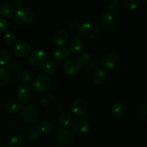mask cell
Wrapping results in <instances>:
<instances>
[{
	"label": "cell",
	"instance_id": "f1b7e54d",
	"mask_svg": "<svg viewBox=\"0 0 147 147\" xmlns=\"http://www.w3.org/2000/svg\"><path fill=\"white\" fill-rule=\"evenodd\" d=\"M137 114L142 121L144 122L147 121V104L146 102L141 103L138 106Z\"/></svg>",
	"mask_w": 147,
	"mask_h": 147
},
{
	"label": "cell",
	"instance_id": "52a82bcc",
	"mask_svg": "<svg viewBox=\"0 0 147 147\" xmlns=\"http://www.w3.org/2000/svg\"><path fill=\"white\" fill-rule=\"evenodd\" d=\"M38 109L33 104L26 105L21 109V116L26 122H34L38 118Z\"/></svg>",
	"mask_w": 147,
	"mask_h": 147
},
{
	"label": "cell",
	"instance_id": "4dcf8cb0",
	"mask_svg": "<svg viewBox=\"0 0 147 147\" xmlns=\"http://www.w3.org/2000/svg\"><path fill=\"white\" fill-rule=\"evenodd\" d=\"M4 42L7 45H9L14 44L16 41H17V37H16L15 34L11 31L7 32L5 34V35H4Z\"/></svg>",
	"mask_w": 147,
	"mask_h": 147
},
{
	"label": "cell",
	"instance_id": "e575fe53",
	"mask_svg": "<svg viewBox=\"0 0 147 147\" xmlns=\"http://www.w3.org/2000/svg\"><path fill=\"white\" fill-rule=\"evenodd\" d=\"M9 29L8 22L4 18H0V34L7 32Z\"/></svg>",
	"mask_w": 147,
	"mask_h": 147
},
{
	"label": "cell",
	"instance_id": "7c38bea8",
	"mask_svg": "<svg viewBox=\"0 0 147 147\" xmlns=\"http://www.w3.org/2000/svg\"><path fill=\"white\" fill-rule=\"evenodd\" d=\"M71 111L75 116H81L86 113L87 111V104L81 99H76L72 103Z\"/></svg>",
	"mask_w": 147,
	"mask_h": 147
},
{
	"label": "cell",
	"instance_id": "ab89813d",
	"mask_svg": "<svg viewBox=\"0 0 147 147\" xmlns=\"http://www.w3.org/2000/svg\"><path fill=\"white\" fill-rule=\"evenodd\" d=\"M142 1H143V2H144L145 4L147 2V0H142Z\"/></svg>",
	"mask_w": 147,
	"mask_h": 147
},
{
	"label": "cell",
	"instance_id": "5b68a950",
	"mask_svg": "<svg viewBox=\"0 0 147 147\" xmlns=\"http://www.w3.org/2000/svg\"><path fill=\"white\" fill-rule=\"evenodd\" d=\"M72 129L77 136H84L89 133L90 126L88 121L84 118H78L73 121L72 123Z\"/></svg>",
	"mask_w": 147,
	"mask_h": 147
},
{
	"label": "cell",
	"instance_id": "836d02e7",
	"mask_svg": "<svg viewBox=\"0 0 147 147\" xmlns=\"http://www.w3.org/2000/svg\"><path fill=\"white\" fill-rule=\"evenodd\" d=\"M119 0H110L107 4L108 9L109 10V12H115L117 11L119 8Z\"/></svg>",
	"mask_w": 147,
	"mask_h": 147
},
{
	"label": "cell",
	"instance_id": "60d3db41",
	"mask_svg": "<svg viewBox=\"0 0 147 147\" xmlns=\"http://www.w3.org/2000/svg\"><path fill=\"white\" fill-rule=\"evenodd\" d=\"M0 147H5L3 144H0Z\"/></svg>",
	"mask_w": 147,
	"mask_h": 147
},
{
	"label": "cell",
	"instance_id": "44dd1931",
	"mask_svg": "<svg viewBox=\"0 0 147 147\" xmlns=\"http://www.w3.org/2000/svg\"><path fill=\"white\" fill-rule=\"evenodd\" d=\"M5 109L8 113H16L20 111L22 109V105L20 101L16 100H11L7 102L5 105Z\"/></svg>",
	"mask_w": 147,
	"mask_h": 147
},
{
	"label": "cell",
	"instance_id": "6da1fadb",
	"mask_svg": "<svg viewBox=\"0 0 147 147\" xmlns=\"http://www.w3.org/2000/svg\"><path fill=\"white\" fill-rule=\"evenodd\" d=\"M79 33L82 37L86 40H92L98 36L100 32L98 24L93 21H88L81 24Z\"/></svg>",
	"mask_w": 147,
	"mask_h": 147
},
{
	"label": "cell",
	"instance_id": "9c48e42d",
	"mask_svg": "<svg viewBox=\"0 0 147 147\" xmlns=\"http://www.w3.org/2000/svg\"><path fill=\"white\" fill-rule=\"evenodd\" d=\"M81 65L77 59H70L66 60L63 65V70L68 76H74L80 71Z\"/></svg>",
	"mask_w": 147,
	"mask_h": 147
},
{
	"label": "cell",
	"instance_id": "83f0119b",
	"mask_svg": "<svg viewBox=\"0 0 147 147\" xmlns=\"http://www.w3.org/2000/svg\"><path fill=\"white\" fill-rule=\"evenodd\" d=\"M72 116L67 112H63L59 116V122L61 124V126H69L72 123Z\"/></svg>",
	"mask_w": 147,
	"mask_h": 147
},
{
	"label": "cell",
	"instance_id": "d6a6232c",
	"mask_svg": "<svg viewBox=\"0 0 147 147\" xmlns=\"http://www.w3.org/2000/svg\"><path fill=\"white\" fill-rule=\"evenodd\" d=\"M77 60H78V62L81 65H87L90 61V55L88 53H82L81 55H79L78 58Z\"/></svg>",
	"mask_w": 147,
	"mask_h": 147
},
{
	"label": "cell",
	"instance_id": "ffe728a7",
	"mask_svg": "<svg viewBox=\"0 0 147 147\" xmlns=\"http://www.w3.org/2000/svg\"><path fill=\"white\" fill-rule=\"evenodd\" d=\"M15 14V8L14 6L9 3L2 4L0 7V15L4 18H10Z\"/></svg>",
	"mask_w": 147,
	"mask_h": 147
},
{
	"label": "cell",
	"instance_id": "d4e9b609",
	"mask_svg": "<svg viewBox=\"0 0 147 147\" xmlns=\"http://www.w3.org/2000/svg\"><path fill=\"white\" fill-rule=\"evenodd\" d=\"M12 55L8 50L0 51V65H6L11 62Z\"/></svg>",
	"mask_w": 147,
	"mask_h": 147
},
{
	"label": "cell",
	"instance_id": "8fae6325",
	"mask_svg": "<svg viewBox=\"0 0 147 147\" xmlns=\"http://www.w3.org/2000/svg\"><path fill=\"white\" fill-rule=\"evenodd\" d=\"M17 98L21 103H27L32 100V92L29 87L26 86H20L16 91Z\"/></svg>",
	"mask_w": 147,
	"mask_h": 147
},
{
	"label": "cell",
	"instance_id": "d6986e66",
	"mask_svg": "<svg viewBox=\"0 0 147 147\" xmlns=\"http://www.w3.org/2000/svg\"><path fill=\"white\" fill-rule=\"evenodd\" d=\"M24 134H25V137L27 138V139L30 141H34L40 137L41 132H40L38 126L34 125V126H31L28 129H27Z\"/></svg>",
	"mask_w": 147,
	"mask_h": 147
},
{
	"label": "cell",
	"instance_id": "4316f807",
	"mask_svg": "<svg viewBox=\"0 0 147 147\" xmlns=\"http://www.w3.org/2000/svg\"><path fill=\"white\" fill-rule=\"evenodd\" d=\"M10 74L8 70L4 67H0V87L6 86L9 81Z\"/></svg>",
	"mask_w": 147,
	"mask_h": 147
},
{
	"label": "cell",
	"instance_id": "7402d4cb",
	"mask_svg": "<svg viewBox=\"0 0 147 147\" xmlns=\"http://www.w3.org/2000/svg\"><path fill=\"white\" fill-rule=\"evenodd\" d=\"M24 145H25V141L21 136L19 135L11 136L8 143L9 147H24Z\"/></svg>",
	"mask_w": 147,
	"mask_h": 147
},
{
	"label": "cell",
	"instance_id": "1f68e13d",
	"mask_svg": "<svg viewBox=\"0 0 147 147\" xmlns=\"http://www.w3.org/2000/svg\"><path fill=\"white\" fill-rule=\"evenodd\" d=\"M55 96L53 93H49V94L46 95V96H43L41 100H40V103L44 106H49V105L53 103V101L55 99Z\"/></svg>",
	"mask_w": 147,
	"mask_h": 147
},
{
	"label": "cell",
	"instance_id": "30bf717a",
	"mask_svg": "<svg viewBox=\"0 0 147 147\" xmlns=\"http://www.w3.org/2000/svg\"><path fill=\"white\" fill-rule=\"evenodd\" d=\"M100 24L103 28L107 30H111L114 28L116 24V18L114 14L111 12L103 13L100 17Z\"/></svg>",
	"mask_w": 147,
	"mask_h": 147
},
{
	"label": "cell",
	"instance_id": "d590c367",
	"mask_svg": "<svg viewBox=\"0 0 147 147\" xmlns=\"http://www.w3.org/2000/svg\"><path fill=\"white\" fill-rule=\"evenodd\" d=\"M80 27V22H79L78 20H72V21H70V24H69V27H70V30H73V31H78V30H79Z\"/></svg>",
	"mask_w": 147,
	"mask_h": 147
},
{
	"label": "cell",
	"instance_id": "8992f818",
	"mask_svg": "<svg viewBox=\"0 0 147 147\" xmlns=\"http://www.w3.org/2000/svg\"><path fill=\"white\" fill-rule=\"evenodd\" d=\"M47 59V55L44 50H36L30 53L29 55L28 63L33 67H38L45 64Z\"/></svg>",
	"mask_w": 147,
	"mask_h": 147
},
{
	"label": "cell",
	"instance_id": "f35d334b",
	"mask_svg": "<svg viewBox=\"0 0 147 147\" xmlns=\"http://www.w3.org/2000/svg\"><path fill=\"white\" fill-rule=\"evenodd\" d=\"M13 3H14V8L17 9H22L23 7V4H24V2H23V0H14L13 1Z\"/></svg>",
	"mask_w": 147,
	"mask_h": 147
},
{
	"label": "cell",
	"instance_id": "484cf974",
	"mask_svg": "<svg viewBox=\"0 0 147 147\" xmlns=\"http://www.w3.org/2000/svg\"><path fill=\"white\" fill-rule=\"evenodd\" d=\"M57 69V65L55 61H48L45 63L43 67V70L47 75H53Z\"/></svg>",
	"mask_w": 147,
	"mask_h": 147
},
{
	"label": "cell",
	"instance_id": "ac0fdd59",
	"mask_svg": "<svg viewBox=\"0 0 147 147\" xmlns=\"http://www.w3.org/2000/svg\"><path fill=\"white\" fill-rule=\"evenodd\" d=\"M108 76L105 70L98 69L93 72L92 75V80L96 85L103 84L107 80Z\"/></svg>",
	"mask_w": 147,
	"mask_h": 147
},
{
	"label": "cell",
	"instance_id": "603a6c76",
	"mask_svg": "<svg viewBox=\"0 0 147 147\" xmlns=\"http://www.w3.org/2000/svg\"><path fill=\"white\" fill-rule=\"evenodd\" d=\"M32 79V73L28 70L23 69V70H21L19 72L18 80L22 83L27 84V83L31 82Z\"/></svg>",
	"mask_w": 147,
	"mask_h": 147
},
{
	"label": "cell",
	"instance_id": "3957f363",
	"mask_svg": "<svg viewBox=\"0 0 147 147\" xmlns=\"http://www.w3.org/2000/svg\"><path fill=\"white\" fill-rule=\"evenodd\" d=\"M35 16L34 12L29 9H20L15 13L14 21L20 25H28L34 22Z\"/></svg>",
	"mask_w": 147,
	"mask_h": 147
},
{
	"label": "cell",
	"instance_id": "7a4b0ae2",
	"mask_svg": "<svg viewBox=\"0 0 147 147\" xmlns=\"http://www.w3.org/2000/svg\"><path fill=\"white\" fill-rule=\"evenodd\" d=\"M52 86V80L47 75H40L33 80L32 88L37 93H42L47 91Z\"/></svg>",
	"mask_w": 147,
	"mask_h": 147
},
{
	"label": "cell",
	"instance_id": "5bb4252c",
	"mask_svg": "<svg viewBox=\"0 0 147 147\" xmlns=\"http://www.w3.org/2000/svg\"><path fill=\"white\" fill-rule=\"evenodd\" d=\"M70 57V51L65 47H58L53 52V57L57 62H64Z\"/></svg>",
	"mask_w": 147,
	"mask_h": 147
},
{
	"label": "cell",
	"instance_id": "4fadbf2b",
	"mask_svg": "<svg viewBox=\"0 0 147 147\" xmlns=\"http://www.w3.org/2000/svg\"><path fill=\"white\" fill-rule=\"evenodd\" d=\"M32 50L31 45L27 42L18 43L14 48V53L16 56L20 57L28 55Z\"/></svg>",
	"mask_w": 147,
	"mask_h": 147
},
{
	"label": "cell",
	"instance_id": "74e56055",
	"mask_svg": "<svg viewBox=\"0 0 147 147\" xmlns=\"http://www.w3.org/2000/svg\"><path fill=\"white\" fill-rule=\"evenodd\" d=\"M101 65H102L101 61L99 60H97V59L93 60V61L90 62V67H91V68L95 69V70H98V69H99Z\"/></svg>",
	"mask_w": 147,
	"mask_h": 147
},
{
	"label": "cell",
	"instance_id": "e0dca14e",
	"mask_svg": "<svg viewBox=\"0 0 147 147\" xmlns=\"http://www.w3.org/2000/svg\"><path fill=\"white\" fill-rule=\"evenodd\" d=\"M112 114L117 118H123L127 112V108L122 102H116L111 107Z\"/></svg>",
	"mask_w": 147,
	"mask_h": 147
},
{
	"label": "cell",
	"instance_id": "cb8c5ba5",
	"mask_svg": "<svg viewBox=\"0 0 147 147\" xmlns=\"http://www.w3.org/2000/svg\"><path fill=\"white\" fill-rule=\"evenodd\" d=\"M142 4V0H123V5L126 9L134 11L139 8Z\"/></svg>",
	"mask_w": 147,
	"mask_h": 147
},
{
	"label": "cell",
	"instance_id": "2e32d148",
	"mask_svg": "<svg viewBox=\"0 0 147 147\" xmlns=\"http://www.w3.org/2000/svg\"><path fill=\"white\" fill-rule=\"evenodd\" d=\"M69 47H70V51L75 54H78L83 51L84 48V42L81 38L78 37H75L70 40Z\"/></svg>",
	"mask_w": 147,
	"mask_h": 147
},
{
	"label": "cell",
	"instance_id": "277c9868",
	"mask_svg": "<svg viewBox=\"0 0 147 147\" xmlns=\"http://www.w3.org/2000/svg\"><path fill=\"white\" fill-rule=\"evenodd\" d=\"M120 63V55L115 52H110L103 57L101 65L107 70H113L119 67Z\"/></svg>",
	"mask_w": 147,
	"mask_h": 147
},
{
	"label": "cell",
	"instance_id": "9a60e30c",
	"mask_svg": "<svg viewBox=\"0 0 147 147\" xmlns=\"http://www.w3.org/2000/svg\"><path fill=\"white\" fill-rule=\"evenodd\" d=\"M69 38L68 32L65 30H60L53 35V44L57 47H63L67 42Z\"/></svg>",
	"mask_w": 147,
	"mask_h": 147
},
{
	"label": "cell",
	"instance_id": "f546056e",
	"mask_svg": "<svg viewBox=\"0 0 147 147\" xmlns=\"http://www.w3.org/2000/svg\"><path fill=\"white\" fill-rule=\"evenodd\" d=\"M38 127L40 132H42L44 134H47L50 133L52 131V129H53V124H52L51 122L45 121L41 122L40 123Z\"/></svg>",
	"mask_w": 147,
	"mask_h": 147
},
{
	"label": "cell",
	"instance_id": "ba28073f",
	"mask_svg": "<svg viewBox=\"0 0 147 147\" xmlns=\"http://www.w3.org/2000/svg\"><path fill=\"white\" fill-rule=\"evenodd\" d=\"M73 140V133L67 128H62L56 134V143L60 146H67Z\"/></svg>",
	"mask_w": 147,
	"mask_h": 147
},
{
	"label": "cell",
	"instance_id": "8d00e7d4",
	"mask_svg": "<svg viewBox=\"0 0 147 147\" xmlns=\"http://www.w3.org/2000/svg\"><path fill=\"white\" fill-rule=\"evenodd\" d=\"M7 70L8 72H11V73H17V70H19V66L17 65V63H9V64L7 65Z\"/></svg>",
	"mask_w": 147,
	"mask_h": 147
}]
</instances>
